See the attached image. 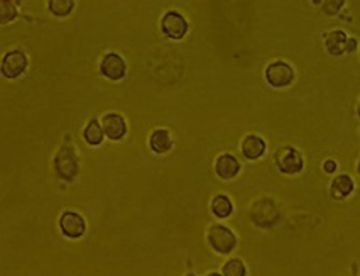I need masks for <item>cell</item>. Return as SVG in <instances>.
Listing matches in <instances>:
<instances>
[{
    "label": "cell",
    "mask_w": 360,
    "mask_h": 276,
    "mask_svg": "<svg viewBox=\"0 0 360 276\" xmlns=\"http://www.w3.org/2000/svg\"><path fill=\"white\" fill-rule=\"evenodd\" d=\"M206 276H222V275H219V273H210V275H206Z\"/></svg>",
    "instance_id": "23"
},
{
    "label": "cell",
    "mask_w": 360,
    "mask_h": 276,
    "mask_svg": "<svg viewBox=\"0 0 360 276\" xmlns=\"http://www.w3.org/2000/svg\"><path fill=\"white\" fill-rule=\"evenodd\" d=\"M266 151V143L259 136H247L242 143V152L246 155V158L249 159H257L264 155Z\"/></svg>",
    "instance_id": "12"
},
{
    "label": "cell",
    "mask_w": 360,
    "mask_h": 276,
    "mask_svg": "<svg viewBox=\"0 0 360 276\" xmlns=\"http://www.w3.org/2000/svg\"><path fill=\"white\" fill-rule=\"evenodd\" d=\"M59 229L70 239H78V237H81L85 234L86 222L78 212L66 210L59 217Z\"/></svg>",
    "instance_id": "5"
},
{
    "label": "cell",
    "mask_w": 360,
    "mask_h": 276,
    "mask_svg": "<svg viewBox=\"0 0 360 276\" xmlns=\"http://www.w3.org/2000/svg\"><path fill=\"white\" fill-rule=\"evenodd\" d=\"M161 29L170 39H181L188 32V21L181 14L170 10L161 21Z\"/></svg>",
    "instance_id": "7"
},
{
    "label": "cell",
    "mask_w": 360,
    "mask_h": 276,
    "mask_svg": "<svg viewBox=\"0 0 360 276\" xmlns=\"http://www.w3.org/2000/svg\"><path fill=\"white\" fill-rule=\"evenodd\" d=\"M223 276H246V266L240 259H230L225 263Z\"/></svg>",
    "instance_id": "19"
},
{
    "label": "cell",
    "mask_w": 360,
    "mask_h": 276,
    "mask_svg": "<svg viewBox=\"0 0 360 276\" xmlns=\"http://www.w3.org/2000/svg\"><path fill=\"white\" fill-rule=\"evenodd\" d=\"M208 241H210V244H212V248L215 249L217 253H222V255L230 253L232 249L235 248V244H237L235 234L223 226L210 227Z\"/></svg>",
    "instance_id": "3"
},
{
    "label": "cell",
    "mask_w": 360,
    "mask_h": 276,
    "mask_svg": "<svg viewBox=\"0 0 360 276\" xmlns=\"http://www.w3.org/2000/svg\"><path fill=\"white\" fill-rule=\"evenodd\" d=\"M186 276H194V275H193V273H190V275H186Z\"/></svg>",
    "instance_id": "24"
},
{
    "label": "cell",
    "mask_w": 360,
    "mask_h": 276,
    "mask_svg": "<svg viewBox=\"0 0 360 276\" xmlns=\"http://www.w3.org/2000/svg\"><path fill=\"white\" fill-rule=\"evenodd\" d=\"M74 2L73 0H51L50 2V10L51 14L58 17H66L73 12Z\"/></svg>",
    "instance_id": "18"
},
{
    "label": "cell",
    "mask_w": 360,
    "mask_h": 276,
    "mask_svg": "<svg viewBox=\"0 0 360 276\" xmlns=\"http://www.w3.org/2000/svg\"><path fill=\"white\" fill-rule=\"evenodd\" d=\"M239 170H240L239 161L232 155H222L219 159H217L215 171L222 180H230V178H234L235 175L239 173Z\"/></svg>",
    "instance_id": "10"
},
{
    "label": "cell",
    "mask_w": 360,
    "mask_h": 276,
    "mask_svg": "<svg viewBox=\"0 0 360 276\" xmlns=\"http://www.w3.org/2000/svg\"><path fill=\"white\" fill-rule=\"evenodd\" d=\"M352 190H354V181H352V178L348 175H339L332 181L333 199H345L347 195H350Z\"/></svg>",
    "instance_id": "14"
},
{
    "label": "cell",
    "mask_w": 360,
    "mask_h": 276,
    "mask_svg": "<svg viewBox=\"0 0 360 276\" xmlns=\"http://www.w3.org/2000/svg\"><path fill=\"white\" fill-rule=\"evenodd\" d=\"M100 73L112 81H119L126 77L127 65L117 53H107L100 61Z\"/></svg>",
    "instance_id": "8"
},
{
    "label": "cell",
    "mask_w": 360,
    "mask_h": 276,
    "mask_svg": "<svg viewBox=\"0 0 360 276\" xmlns=\"http://www.w3.org/2000/svg\"><path fill=\"white\" fill-rule=\"evenodd\" d=\"M355 46H357V41H355V39H347V44H345V50L354 51Z\"/></svg>",
    "instance_id": "22"
},
{
    "label": "cell",
    "mask_w": 360,
    "mask_h": 276,
    "mask_svg": "<svg viewBox=\"0 0 360 276\" xmlns=\"http://www.w3.org/2000/svg\"><path fill=\"white\" fill-rule=\"evenodd\" d=\"M276 165L283 173L294 175L303 170V158L298 149L288 146L276 152Z\"/></svg>",
    "instance_id": "6"
},
{
    "label": "cell",
    "mask_w": 360,
    "mask_h": 276,
    "mask_svg": "<svg viewBox=\"0 0 360 276\" xmlns=\"http://www.w3.org/2000/svg\"><path fill=\"white\" fill-rule=\"evenodd\" d=\"M102 129L103 134L112 141H120L127 134V124L126 119L120 114H105L102 119Z\"/></svg>",
    "instance_id": "9"
},
{
    "label": "cell",
    "mask_w": 360,
    "mask_h": 276,
    "mask_svg": "<svg viewBox=\"0 0 360 276\" xmlns=\"http://www.w3.org/2000/svg\"><path fill=\"white\" fill-rule=\"evenodd\" d=\"M326 50L330 55L339 56L345 51V44H347V36L343 31H332L328 36L325 37Z\"/></svg>",
    "instance_id": "13"
},
{
    "label": "cell",
    "mask_w": 360,
    "mask_h": 276,
    "mask_svg": "<svg viewBox=\"0 0 360 276\" xmlns=\"http://www.w3.org/2000/svg\"><path fill=\"white\" fill-rule=\"evenodd\" d=\"M54 170L58 177L65 181H73L80 173V161H78L77 151L73 144L70 143V137L66 143L59 148L58 155L54 158Z\"/></svg>",
    "instance_id": "1"
},
{
    "label": "cell",
    "mask_w": 360,
    "mask_h": 276,
    "mask_svg": "<svg viewBox=\"0 0 360 276\" xmlns=\"http://www.w3.org/2000/svg\"><path fill=\"white\" fill-rule=\"evenodd\" d=\"M342 6H343V2H328V3H325L323 10L326 14H335V12H339L340 7Z\"/></svg>",
    "instance_id": "20"
},
{
    "label": "cell",
    "mask_w": 360,
    "mask_h": 276,
    "mask_svg": "<svg viewBox=\"0 0 360 276\" xmlns=\"http://www.w3.org/2000/svg\"><path fill=\"white\" fill-rule=\"evenodd\" d=\"M151 149L156 155H164L172 148V137L166 129H156L151 134V139H149Z\"/></svg>",
    "instance_id": "11"
},
{
    "label": "cell",
    "mask_w": 360,
    "mask_h": 276,
    "mask_svg": "<svg viewBox=\"0 0 360 276\" xmlns=\"http://www.w3.org/2000/svg\"><path fill=\"white\" fill-rule=\"evenodd\" d=\"M28 56L21 50H10L3 55L2 61H0V73L9 80L19 78L22 73L28 70Z\"/></svg>",
    "instance_id": "2"
},
{
    "label": "cell",
    "mask_w": 360,
    "mask_h": 276,
    "mask_svg": "<svg viewBox=\"0 0 360 276\" xmlns=\"http://www.w3.org/2000/svg\"><path fill=\"white\" fill-rule=\"evenodd\" d=\"M17 17V6L10 0H0V26H6Z\"/></svg>",
    "instance_id": "17"
},
{
    "label": "cell",
    "mask_w": 360,
    "mask_h": 276,
    "mask_svg": "<svg viewBox=\"0 0 360 276\" xmlns=\"http://www.w3.org/2000/svg\"><path fill=\"white\" fill-rule=\"evenodd\" d=\"M212 212L219 219H227L234 212L232 202L225 195H217L212 202Z\"/></svg>",
    "instance_id": "16"
},
{
    "label": "cell",
    "mask_w": 360,
    "mask_h": 276,
    "mask_svg": "<svg viewBox=\"0 0 360 276\" xmlns=\"http://www.w3.org/2000/svg\"><path fill=\"white\" fill-rule=\"evenodd\" d=\"M103 129L102 126L99 124V121L97 119H92V121L86 124V128L83 130V137L86 143L90 144V146H100L103 141Z\"/></svg>",
    "instance_id": "15"
},
{
    "label": "cell",
    "mask_w": 360,
    "mask_h": 276,
    "mask_svg": "<svg viewBox=\"0 0 360 276\" xmlns=\"http://www.w3.org/2000/svg\"><path fill=\"white\" fill-rule=\"evenodd\" d=\"M266 80L271 83V87H288V85H291L292 80H294V70H292L288 63L276 61L272 63V65H269L268 70H266Z\"/></svg>",
    "instance_id": "4"
},
{
    "label": "cell",
    "mask_w": 360,
    "mask_h": 276,
    "mask_svg": "<svg viewBox=\"0 0 360 276\" xmlns=\"http://www.w3.org/2000/svg\"><path fill=\"white\" fill-rule=\"evenodd\" d=\"M323 168H325L326 173H333V171L337 170V163H335V161H332V159H330V161H325Z\"/></svg>",
    "instance_id": "21"
}]
</instances>
